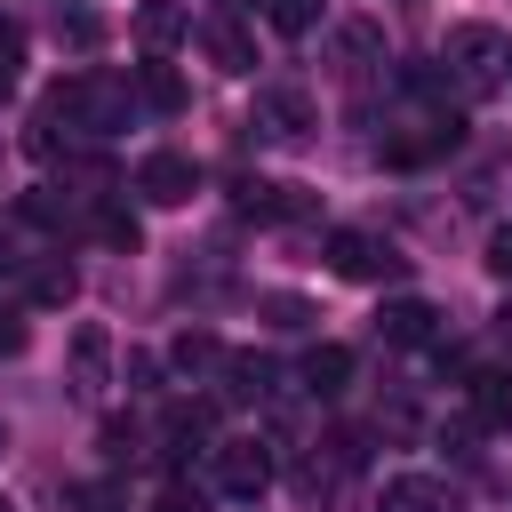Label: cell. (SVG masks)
<instances>
[{
	"label": "cell",
	"mask_w": 512,
	"mask_h": 512,
	"mask_svg": "<svg viewBox=\"0 0 512 512\" xmlns=\"http://www.w3.org/2000/svg\"><path fill=\"white\" fill-rule=\"evenodd\" d=\"M136 104H152V112H184V80H176V64H136Z\"/></svg>",
	"instance_id": "cell-14"
},
{
	"label": "cell",
	"mask_w": 512,
	"mask_h": 512,
	"mask_svg": "<svg viewBox=\"0 0 512 512\" xmlns=\"http://www.w3.org/2000/svg\"><path fill=\"white\" fill-rule=\"evenodd\" d=\"M200 48H208V64L216 72H256V32L240 24V16H216V24H200Z\"/></svg>",
	"instance_id": "cell-8"
},
{
	"label": "cell",
	"mask_w": 512,
	"mask_h": 512,
	"mask_svg": "<svg viewBox=\"0 0 512 512\" xmlns=\"http://www.w3.org/2000/svg\"><path fill=\"white\" fill-rule=\"evenodd\" d=\"M96 240H104V248H128V256H136V240H144V224H136L128 208H96Z\"/></svg>",
	"instance_id": "cell-19"
},
{
	"label": "cell",
	"mask_w": 512,
	"mask_h": 512,
	"mask_svg": "<svg viewBox=\"0 0 512 512\" xmlns=\"http://www.w3.org/2000/svg\"><path fill=\"white\" fill-rule=\"evenodd\" d=\"M136 192H144L152 208H184V200L200 192V168H192L184 152H144V168H136Z\"/></svg>",
	"instance_id": "cell-5"
},
{
	"label": "cell",
	"mask_w": 512,
	"mask_h": 512,
	"mask_svg": "<svg viewBox=\"0 0 512 512\" xmlns=\"http://www.w3.org/2000/svg\"><path fill=\"white\" fill-rule=\"evenodd\" d=\"M0 448H8V440H0Z\"/></svg>",
	"instance_id": "cell-32"
},
{
	"label": "cell",
	"mask_w": 512,
	"mask_h": 512,
	"mask_svg": "<svg viewBox=\"0 0 512 512\" xmlns=\"http://www.w3.org/2000/svg\"><path fill=\"white\" fill-rule=\"evenodd\" d=\"M104 368H112V336H104L96 320H80V328H72V384H80V392H104Z\"/></svg>",
	"instance_id": "cell-11"
},
{
	"label": "cell",
	"mask_w": 512,
	"mask_h": 512,
	"mask_svg": "<svg viewBox=\"0 0 512 512\" xmlns=\"http://www.w3.org/2000/svg\"><path fill=\"white\" fill-rule=\"evenodd\" d=\"M24 296H32V304H72V296H80V272H72V264H32Z\"/></svg>",
	"instance_id": "cell-16"
},
{
	"label": "cell",
	"mask_w": 512,
	"mask_h": 512,
	"mask_svg": "<svg viewBox=\"0 0 512 512\" xmlns=\"http://www.w3.org/2000/svg\"><path fill=\"white\" fill-rule=\"evenodd\" d=\"M0 512H16V504H0Z\"/></svg>",
	"instance_id": "cell-30"
},
{
	"label": "cell",
	"mask_w": 512,
	"mask_h": 512,
	"mask_svg": "<svg viewBox=\"0 0 512 512\" xmlns=\"http://www.w3.org/2000/svg\"><path fill=\"white\" fill-rule=\"evenodd\" d=\"M96 32H104L96 16H64V40H72V48H96Z\"/></svg>",
	"instance_id": "cell-26"
},
{
	"label": "cell",
	"mask_w": 512,
	"mask_h": 512,
	"mask_svg": "<svg viewBox=\"0 0 512 512\" xmlns=\"http://www.w3.org/2000/svg\"><path fill=\"white\" fill-rule=\"evenodd\" d=\"M384 512H464V496L432 472H392L384 480Z\"/></svg>",
	"instance_id": "cell-7"
},
{
	"label": "cell",
	"mask_w": 512,
	"mask_h": 512,
	"mask_svg": "<svg viewBox=\"0 0 512 512\" xmlns=\"http://www.w3.org/2000/svg\"><path fill=\"white\" fill-rule=\"evenodd\" d=\"M184 32H192V16H184V0H144V8H136V40H144L152 56H160V48H176Z\"/></svg>",
	"instance_id": "cell-12"
},
{
	"label": "cell",
	"mask_w": 512,
	"mask_h": 512,
	"mask_svg": "<svg viewBox=\"0 0 512 512\" xmlns=\"http://www.w3.org/2000/svg\"><path fill=\"white\" fill-rule=\"evenodd\" d=\"M296 384H304L312 400H336V392L352 384V352H344V344H312L304 368H296Z\"/></svg>",
	"instance_id": "cell-10"
},
{
	"label": "cell",
	"mask_w": 512,
	"mask_h": 512,
	"mask_svg": "<svg viewBox=\"0 0 512 512\" xmlns=\"http://www.w3.org/2000/svg\"><path fill=\"white\" fill-rule=\"evenodd\" d=\"M224 376H232V392H240V400H264L280 368H272L264 352H232V360H224Z\"/></svg>",
	"instance_id": "cell-17"
},
{
	"label": "cell",
	"mask_w": 512,
	"mask_h": 512,
	"mask_svg": "<svg viewBox=\"0 0 512 512\" xmlns=\"http://www.w3.org/2000/svg\"><path fill=\"white\" fill-rule=\"evenodd\" d=\"M8 264H16V256H8V248H0V272H8Z\"/></svg>",
	"instance_id": "cell-28"
},
{
	"label": "cell",
	"mask_w": 512,
	"mask_h": 512,
	"mask_svg": "<svg viewBox=\"0 0 512 512\" xmlns=\"http://www.w3.org/2000/svg\"><path fill=\"white\" fill-rule=\"evenodd\" d=\"M264 320L272 328H312V304L304 296H264Z\"/></svg>",
	"instance_id": "cell-20"
},
{
	"label": "cell",
	"mask_w": 512,
	"mask_h": 512,
	"mask_svg": "<svg viewBox=\"0 0 512 512\" xmlns=\"http://www.w3.org/2000/svg\"><path fill=\"white\" fill-rule=\"evenodd\" d=\"M272 24L280 32H312L320 24V0H272Z\"/></svg>",
	"instance_id": "cell-21"
},
{
	"label": "cell",
	"mask_w": 512,
	"mask_h": 512,
	"mask_svg": "<svg viewBox=\"0 0 512 512\" xmlns=\"http://www.w3.org/2000/svg\"><path fill=\"white\" fill-rule=\"evenodd\" d=\"M168 360H176V368H184V376H200V368H224V360H232V352H224V344H216V336H208V328H184V336H176V344H168Z\"/></svg>",
	"instance_id": "cell-15"
},
{
	"label": "cell",
	"mask_w": 512,
	"mask_h": 512,
	"mask_svg": "<svg viewBox=\"0 0 512 512\" xmlns=\"http://www.w3.org/2000/svg\"><path fill=\"white\" fill-rule=\"evenodd\" d=\"M448 64H456V88L488 96V88L504 80V40H496L488 24H456V32H448Z\"/></svg>",
	"instance_id": "cell-1"
},
{
	"label": "cell",
	"mask_w": 512,
	"mask_h": 512,
	"mask_svg": "<svg viewBox=\"0 0 512 512\" xmlns=\"http://www.w3.org/2000/svg\"><path fill=\"white\" fill-rule=\"evenodd\" d=\"M376 336H384V344H400V352L440 344V312H432L424 296H400V304H384V312H376Z\"/></svg>",
	"instance_id": "cell-6"
},
{
	"label": "cell",
	"mask_w": 512,
	"mask_h": 512,
	"mask_svg": "<svg viewBox=\"0 0 512 512\" xmlns=\"http://www.w3.org/2000/svg\"><path fill=\"white\" fill-rule=\"evenodd\" d=\"M232 208H240V216H256V224H288V216H304V192H296V184L240 176V184H232Z\"/></svg>",
	"instance_id": "cell-9"
},
{
	"label": "cell",
	"mask_w": 512,
	"mask_h": 512,
	"mask_svg": "<svg viewBox=\"0 0 512 512\" xmlns=\"http://www.w3.org/2000/svg\"><path fill=\"white\" fill-rule=\"evenodd\" d=\"M16 64H24V32H16V24H0V96L16 88Z\"/></svg>",
	"instance_id": "cell-23"
},
{
	"label": "cell",
	"mask_w": 512,
	"mask_h": 512,
	"mask_svg": "<svg viewBox=\"0 0 512 512\" xmlns=\"http://www.w3.org/2000/svg\"><path fill=\"white\" fill-rule=\"evenodd\" d=\"M216 488L240 496V504H256V496L272 488V448H264V440H224V448H216Z\"/></svg>",
	"instance_id": "cell-4"
},
{
	"label": "cell",
	"mask_w": 512,
	"mask_h": 512,
	"mask_svg": "<svg viewBox=\"0 0 512 512\" xmlns=\"http://www.w3.org/2000/svg\"><path fill=\"white\" fill-rule=\"evenodd\" d=\"M208 432H216V408H208V400H200V408H176V416H168V448H176V456H184V448H200Z\"/></svg>",
	"instance_id": "cell-18"
},
{
	"label": "cell",
	"mask_w": 512,
	"mask_h": 512,
	"mask_svg": "<svg viewBox=\"0 0 512 512\" xmlns=\"http://www.w3.org/2000/svg\"><path fill=\"white\" fill-rule=\"evenodd\" d=\"M232 8H240V0H232Z\"/></svg>",
	"instance_id": "cell-31"
},
{
	"label": "cell",
	"mask_w": 512,
	"mask_h": 512,
	"mask_svg": "<svg viewBox=\"0 0 512 512\" xmlns=\"http://www.w3.org/2000/svg\"><path fill=\"white\" fill-rule=\"evenodd\" d=\"M472 424H488V432L512 424V376H504V368H480V376H472Z\"/></svg>",
	"instance_id": "cell-13"
},
{
	"label": "cell",
	"mask_w": 512,
	"mask_h": 512,
	"mask_svg": "<svg viewBox=\"0 0 512 512\" xmlns=\"http://www.w3.org/2000/svg\"><path fill=\"white\" fill-rule=\"evenodd\" d=\"M72 512H120V488L112 480H80L72 488Z\"/></svg>",
	"instance_id": "cell-22"
},
{
	"label": "cell",
	"mask_w": 512,
	"mask_h": 512,
	"mask_svg": "<svg viewBox=\"0 0 512 512\" xmlns=\"http://www.w3.org/2000/svg\"><path fill=\"white\" fill-rule=\"evenodd\" d=\"M152 512H200V488H192V480H168V488H160V504H152Z\"/></svg>",
	"instance_id": "cell-24"
},
{
	"label": "cell",
	"mask_w": 512,
	"mask_h": 512,
	"mask_svg": "<svg viewBox=\"0 0 512 512\" xmlns=\"http://www.w3.org/2000/svg\"><path fill=\"white\" fill-rule=\"evenodd\" d=\"M248 128H256L264 144H304V136L320 128V112H312V96H304V88H264V96H256V112H248Z\"/></svg>",
	"instance_id": "cell-3"
},
{
	"label": "cell",
	"mask_w": 512,
	"mask_h": 512,
	"mask_svg": "<svg viewBox=\"0 0 512 512\" xmlns=\"http://www.w3.org/2000/svg\"><path fill=\"white\" fill-rule=\"evenodd\" d=\"M488 272H496V280H512V224H496V232H488Z\"/></svg>",
	"instance_id": "cell-25"
},
{
	"label": "cell",
	"mask_w": 512,
	"mask_h": 512,
	"mask_svg": "<svg viewBox=\"0 0 512 512\" xmlns=\"http://www.w3.org/2000/svg\"><path fill=\"white\" fill-rule=\"evenodd\" d=\"M328 272H344V280H400L408 272V256L400 248H384L376 232H328Z\"/></svg>",
	"instance_id": "cell-2"
},
{
	"label": "cell",
	"mask_w": 512,
	"mask_h": 512,
	"mask_svg": "<svg viewBox=\"0 0 512 512\" xmlns=\"http://www.w3.org/2000/svg\"><path fill=\"white\" fill-rule=\"evenodd\" d=\"M24 336H32L24 312H0V352H24Z\"/></svg>",
	"instance_id": "cell-27"
},
{
	"label": "cell",
	"mask_w": 512,
	"mask_h": 512,
	"mask_svg": "<svg viewBox=\"0 0 512 512\" xmlns=\"http://www.w3.org/2000/svg\"><path fill=\"white\" fill-rule=\"evenodd\" d=\"M504 80H512V48H504Z\"/></svg>",
	"instance_id": "cell-29"
}]
</instances>
